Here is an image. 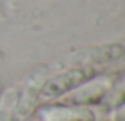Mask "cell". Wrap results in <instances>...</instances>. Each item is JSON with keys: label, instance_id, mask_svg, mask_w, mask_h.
Instances as JSON below:
<instances>
[{"label": "cell", "instance_id": "1", "mask_svg": "<svg viewBox=\"0 0 125 121\" xmlns=\"http://www.w3.org/2000/svg\"><path fill=\"white\" fill-rule=\"evenodd\" d=\"M98 75H100V67H95V65H78V67L67 68V70L51 77L49 80H46L40 88V94L43 97H49V99L60 97L76 88L83 86L87 81L94 80Z\"/></svg>", "mask_w": 125, "mask_h": 121}, {"label": "cell", "instance_id": "2", "mask_svg": "<svg viewBox=\"0 0 125 121\" xmlns=\"http://www.w3.org/2000/svg\"><path fill=\"white\" fill-rule=\"evenodd\" d=\"M124 56V46L119 43H111V45H101V46H92L89 50L83 51L79 54L81 64L79 65H100L109 64Z\"/></svg>", "mask_w": 125, "mask_h": 121}, {"label": "cell", "instance_id": "3", "mask_svg": "<svg viewBox=\"0 0 125 121\" xmlns=\"http://www.w3.org/2000/svg\"><path fill=\"white\" fill-rule=\"evenodd\" d=\"M3 59H5V53H3V50L0 48V62H2Z\"/></svg>", "mask_w": 125, "mask_h": 121}]
</instances>
